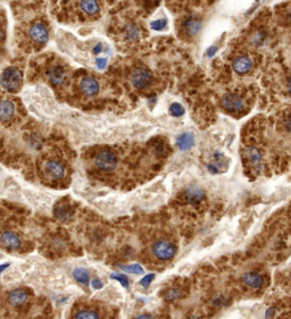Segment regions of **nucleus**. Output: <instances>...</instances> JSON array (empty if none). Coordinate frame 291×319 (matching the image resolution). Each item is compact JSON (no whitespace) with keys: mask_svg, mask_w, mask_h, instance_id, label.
<instances>
[{"mask_svg":"<svg viewBox=\"0 0 291 319\" xmlns=\"http://www.w3.org/2000/svg\"><path fill=\"white\" fill-rule=\"evenodd\" d=\"M71 319H110V309L99 302L81 301L72 308Z\"/></svg>","mask_w":291,"mask_h":319,"instance_id":"obj_1","label":"nucleus"},{"mask_svg":"<svg viewBox=\"0 0 291 319\" xmlns=\"http://www.w3.org/2000/svg\"><path fill=\"white\" fill-rule=\"evenodd\" d=\"M123 271L130 274H142L144 273V269L141 268L140 265H130V266H122L121 267Z\"/></svg>","mask_w":291,"mask_h":319,"instance_id":"obj_26","label":"nucleus"},{"mask_svg":"<svg viewBox=\"0 0 291 319\" xmlns=\"http://www.w3.org/2000/svg\"><path fill=\"white\" fill-rule=\"evenodd\" d=\"M29 301V293L24 288H16L8 293L7 302L12 308H21Z\"/></svg>","mask_w":291,"mask_h":319,"instance_id":"obj_7","label":"nucleus"},{"mask_svg":"<svg viewBox=\"0 0 291 319\" xmlns=\"http://www.w3.org/2000/svg\"><path fill=\"white\" fill-rule=\"evenodd\" d=\"M101 50H102V46H101V43H97V44H96V47L93 48V52H95V54H99Z\"/></svg>","mask_w":291,"mask_h":319,"instance_id":"obj_34","label":"nucleus"},{"mask_svg":"<svg viewBox=\"0 0 291 319\" xmlns=\"http://www.w3.org/2000/svg\"><path fill=\"white\" fill-rule=\"evenodd\" d=\"M243 283L246 286L254 288V290H258V288H260L264 285L265 280L260 274L250 272V273H246L243 276Z\"/></svg>","mask_w":291,"mask_h":319,"instance_id":"obj_12","label":"nucleus"},{"mask_svg":"<svg viewBox=\"0 0 291 319\" xmlns=\"http://www.w3.org/2000/svg\"><path fill=\"white\" fill-rule=\"evenodd\" d=\"M246 154H247V157L251 164H258L260 162V153L257 149L254 147H249Z\"/></svg>","mask_w":291,"mask_h":319,"instance_id":"obj_23","label":"nucleus"},{"mask_svg":"<svg viewBox=\"0 0 291 319\" xmlns=\"http://www.w3.org/2000/svg\"><path fill=\"white\" fill-rule=\"evenodd\" d=\"M48 79L54 86L63 83L66 78V72L62 66H54L48 71Z\"/></svg>","mask_w":291,"mask_h":319,"instance_id":"obj_16","label":"nucleus"},{"mask_svg":"<svg viewBox=\"0 0 291 319\" xmlns=\"http://www.w3.org/2000/svg\"><path fill=\"white\" fill-rule=\"evenodd\" d=\"M82 11L89 15H96L99 13L100 8L97 2H82L81 3Z\"/></svg>","mask_w":291,"mask_h":319,"instance_id":"obj_21","label":"nucleus"},{"mask_svg":"<svg viewBox=\"0 0 291 319\" xmlns=\"http://www.w3.org/2000/svg\"><path fill=\"white\" fill-rule=\"evenodd\" d=\"M184 28L189 36H196V34L199 33L201 29V21L198 17L191 16L189 18H187V21L184 23Z\"/></svg>","mask_w":291,"mask_h":319,"instance_id":"obj_18","label":"nucleus"},{"mask_svg":"<svg viewBox=\"0 0 291 319\" xmlns=\"http://www.w3.org/2000/svg\"><path fill=\"white\" fill-rule=\"evenodd\" d=\"M211 161L208 165H207V168L211 174H219L221 172H224L226 169V166H228V162L224 158V156L220 152H215L211 157Z\"/></svg>","mask_w":291,"mask_h":319,"instance_id":"obj_11","label":"nucleus"},{"mask_svg":"<svg viewBox=\"0 0 291 319\" xmlns=\"http://www.w3.org/2000/svg\"><path fill=\"white\" fill-rule=\"evenodd\" d=\"M125 32H126V37L130 40H136L140 36V30L136 25V24H129V25H127L125 29Z\"/></svg>","mask_w":291,"mask_h":319,"instance_id":"obj_24","label":"nucleus"},{"mask_svg":"<svg viewBox=\"0 0 291 319\" xmlns=\"http://www.w3.org/2000/svg\"><path fill=\"white\" fill-rule=\"evenodd\" d=\"M176 146L181 151H187L195 146V138L191 133H182L176 139Z\"/></svg>","mask_w":291,"mask_h":319,"instance_id":"obj_17","label":"nucleus"},{"mask_svg":"<svg viewBox=\"0 0 291 319\" xmlns=\"http://www.w3.org/2000/svg\"><path fill=\"white\" fill-rule=\"evenodd\" d=\"M15 111L14 103L9 100H4L0 104V117H2L3 121H8L9 118L13 116Z\"/></svg>","mask_w":291,"mask_h":319,"instance_id":"obj_19","label":"nucleus"},{"mask_svg":"<svg viewBox=\"0 0 291 319\" xmlns=\"http://www.w3.org/2000/svg\"><path fill=\"white\" fill-rule=\"evenodd\" d=\"M176 253V247L173 242L165 238L157 240L151 247V255L154 256L157 260L167 261L173 258Z\"/></svg>","mask_w":291,"mask_h":319,"instance_id":"obj_2","label":"nucleus"},{"mask_svg":"<svg viewBox=\"0 0 291 319\" xmlns=\"http://www.w3.org/2000/svg\"><path fill=\"white\" fill-rule=\"evenodd\" d=\"M166 25H167L166 19H157V21L150 23L151 29H154V30H163Z\"/></svg>","mask_w":291,"mask_h":319,"instance_id":"obj_27","label":"nucleus"},{"mask_svg":"<svg viewBox=\"0 0 291 319\" xmlns=\"http://www.w3.org/2000/svg\"><path fill=\"white\" fill-rule=\"evenodd\" d=\"M288 91L291 94V77L289 78V81H288Z\"/></svg>","mask_w":291,"mask_h":319,"instance_id":"obj_36","label":"nucleus"},{"mask_svg":"<svg viewBox=\"0 0 291 319\" xmlns=\"http://www.w3.org/2000/svg\"><path fill=\"white\" fill-rule=\"evenodd\" d=\"M81 90L83 93H86L87 96H96L99 91V83L97 82V79H95L91 76H87L81 81Z\"/></svg>","mask_w":291,"mask_h":319,"instance_id":"obj_15","label":"nucleus"},{"mask_svg":"<svg viewBox=\"0 0 291 319\" xmlns=\"http://www.w3.org/2000/svg\"><path fill=\"white\" fill-rule=\"evenodd\" d=\"M44 172L47 173V175L49 177H51L52 179H62L65 175V168L62 165L61 163L55 162V161H49L44 165Z\"/></svg>","mask_w":291,"mask_h":319,"instance_id":"obj_10","label":"nucleus"},{"mask_svg":"<svg viewBox=\"0 0 291 319\" xmlns=\"http://www.w3.org/2000/svg\"><path fill=\"white\" fill-rule=\"evenodd\" d=\"M135 319H164V318L158 315H155V313H141V315L137 316Z\"/></svg>","mask_w":291,"mask_h":319,"instance_id":"obj_30","label":"nucleus"},{"mask_svg":"<svg viewBox=\"0 0 291 319\" xmlns=\"http://www.w3.org/2000/svg\"><path fill=\"white\" fill-rule=\"evenodd\" d=\"M73 275L78 283L85 284V285H87V284L89 283V273L86 271V269L77 268V269H75V271H74Z\"/></svg>","mask_w":291,"mask_h":319,"instance_id":"obj_22","label":"nucleus"},{"mask_svg":"<svg viewBox=\"0 0 291 319\" xmlns=\"http://www.w3.org/2000/svg\"><path fill=\"white\" fill-rule=\"evenodd\" d=\"M170 113H171V115L172 116H174V117H180V116H182L184 114V109H183V107L181 106L180 103H173V104H171V107H170Z\"/></svg>","mask_w":291,"mask_h":319,"instance_id":"obj_25","label":"nucleus"},{"mask_svg":"<svg viewBox=\"0 0 291 319\" xmlns=\"http://www.w3.org/2000/svg\"><path fill=\"white\" fill-rule=\"evenodd\" d=\"M112 278H114V280H117L124 287L129 286V281H127V278L124 275H115V274H114V275H112Z\"/></svg>","mask_w":291,"mask_h":319,"instance_id":"obj_29","label":"nucleus"},{"mask_svg":"<svg viewBox=\"0 0 291 319\" xmlns=\"http://www.w3.org/2000/svg\"><path fill=\"white\" fill-rule=\"evenodd\" d=\"M29 37L31 38L34 42L39 44H43L48 41L49 33L47 28L41 23H37L30 28Z\"/></svg>","mask_w":291,"mask_h":319,"instance_id":"obj_8","label":"nucleus"},{"mask_svg":"<svg viewBox=\"0 0 291 319\" xmlns=\"http://www.w3.org/2000/svg\"><path fill=\"white\" fill-rule=\"evenodd\" d=\"M232 67L235 73L243 75V74L248 73L251 69V67H253V61H251V58L248 56H240L236 59H234Z\"/></svg>","mask_w":291,"mask_h":319,"instance_id":"obj_14","label":"nucleus"},{"mask_svg":"<svg viewBox=\"0 0 291 319\" xmlns=\"http://www.w3.org/2000/svg\"><path fill=\"white\" fill-rule=\"evenodd\" d=\"M96 64H97V67L99 69H103L106 68V65H107V59L106 58H97L96 61Z\"/></svg>","mask_w":291,"mask_h":319,"instance_id":"obj_32","label":"nucleus"},{"mask_svg":"<svg viewBox=\"0 0 291 319\" xmlns=\"http://www.w3.org/2000/svg\"><path fill=\"white\" fill-rule=\"evenodd\" d=\"M55 216L59 219V221H68L73 216V210L71 207H68L67 204H61L58 206L55 210Z\"/></svg>","mask_w":291,"mask_h":319,"instance_id":"obj_20","label":"nucleus"},{"mask_svg":"<svg viewBox=\"0 0 291 319\" xmlns=\"http://www.w3.org/2000/svg\"><path fill=\"white\" fill-rule=\"evenodd\" d=\"M155 278V275L154 274H150V275H147L146 277H144V280L141 281V285L142 286H148L150 284V282L154 280Z\"/></svg>","mask_w":291,"mask_h":319,"instance_id":"obj_31","label":"nucleus"},{"mask_svg":"<svg viewBox=\"0 0 291 319\" xmlns=\"http://www.w3.org/2000/svg\"><path fill=\"white\" fill-rule=\"evenodd\" d=\"M216 50H218V49H216L215 46H213V47H210L208 50H207V54H208L209 57H213L214 55H215V52H216Z\"/></svg>","mask_w":291,"mask_h":319,"instance_id":"obj_33","label":"nucleus"},{"mask_svg":"<svg viewBox=\"0 0 291 319\" xmlns=\"http://www.w3.org/2000/svg\"><path fill=\"white\" fill-rule=\"evenodd\" d=\"M151 81L152 75L149 69L144 67H138L131 72L130 82L132 83L133 87H136L138 89H146L150 86Z\"/></svg>","mask_w":291,"mask_h":319,"instance_id":"obj_4","label":"nucleus"},{"mask_svg":"<svg viewBox=\"0 0 291 319\" xmlns=\"http://www.w3.org/2000/svg\"><path fill=\"white\" fill-rule=\"evenodd\" d=\"M96 166L105 172H111L117 166V158L114 153L110 150H102L96 156Z\"/></svg>","mask_w":291,"mask_h":319,"instance_id":"obj_5","label":"nucleus"},{"mask_svg":"<svg viewBox=\"0 0 291 319\" xmlns=\"http://www.w3.org/2000/svg\"><path fill=\"white\" fill-rule=\"evenodd\" d=\"M23 82L22 73L15 67H7L2 74V86L8 92H16Z\"/></svg>","mask_w":291,"mask_h":319,"instance_id":"obj_3","label":"nucleus"},{"mask_svg":"<svg viewBox=\"0 0 291 319\" xmlns=\"http://www.w3.org/2000/svg\"><path fill=\"white\" fill-rule=\"evenodd\" d=\"M2 244L4 248L8 249V250L16 251L22 246V241L16 233L6 231L2 234Z\"/></svg>","mask_w":291,"mask_h":319,"instance_id":"obj_9","label":"nucleus"},{"mask_svg":"<svg viewBox=\"0 0 291 319\" xmlns=\"http://www.w3.org/2000/svg\"><path fill=\"white\" fill-rule=\"evenodd\" d=\"M179 296H180V291L177 290V288H174V290H170L169 292H166L165 299L169 301H172V300H175V299L179 298Z\"/></svg>","mask_w":291,"mask_h":319,"instance_id":"obj_28","label":"nucleus"},{"mask_svg":"<svg viewBox=\"0 0 291 319\" xmlns=\"http://www.w3.org/2000/svg\"><path fill=\"white\" fill-rule=\"evenodd\" d=\"M222 106L224 107L228 112L235 113L241 111L245 107L244 99L235 93H228L225 94L222 99Z\"/></svg>","mask_w":291,"mask_h":319,"instance_id":"obj_6","label":"nucleus"},{"mask_svg":"<svg viewBox=\"0 0 291 319\" xmlns=\"http://www.w3.org/2000/svg\"><path fill=\"white\" fill-rule=\"evenodd\" d=\"M100 283H101V282H99V281H93V282H92V286L96 287V288H100V286H101Z\"/></svg>","mask_w":291,"mask_h":319,"instance_id":"obj_35","label":"nucleus"},{"mask_svg":"<svg viewBox=\"0 0 291 319\" xmlns=\"http://www.w3.org/2000/svg\"><path fill=\"white\" fill-rule=\"evenodd\" d=\"M184 199L191 204H198L205 199V192L198 187H190L184 192Z\"/></svg>","mask_w":291,"mask_h":319,"instance_id":"obj_13","label":"nucleus"}]
</instances>
